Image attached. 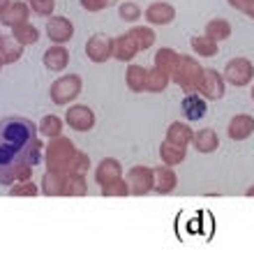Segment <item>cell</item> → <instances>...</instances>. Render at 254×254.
<instances>
[{
    "label": "cell",
    "mask_w": 254,
    "mask_h": 254,
    "mask_svg": "<svg viewBox=\"0 0 254 254\" xmlns=\"http://www.w3.org/2000/svg\"><path fill=\"white\" fill-rule=\"evenodd\" d=\"M42 146L37 125L19 116L0 121V185L16 181H30L35 164L42 160Z\"/></svg>",
    "instance_id": "6da1fadb"
},
{
    "label": "cell",
    "mask_w": 254,
    "mask_h": 254,
    "mask_svg": "<svg viewBox=\"0 0 254 254\" xmlns=\"http://www.w3.org/2000/svg\"><path fill=\"white\" fill-rule=\"evenodd\" d=\"M74 153H76V146L72 143V139H67L63 134L51 136L49 143L44 146V164H47L49 171L65 176L69 174V164H72Z\"/></svg>",
    "instance_id": "7a4b0ae2"
},
{
    "label": "cell",
    "mask_w": 254,
    "mask_h": 254,
    "mask_svg": "<svg viewBox=\"0 0 254 254\" xmlns=\"http://www.w3.org/2000/svg\"><path fill=\"white\" fill-rule=\"evenodd\" d=\"M201 76H203L201 63L196 61V58H192V56L181 54V61L176 65V72H174V76H171V81L181 88L183 93H196Z\"/></svg>",
    "instance_id": "3957f363"
},
{
    "label": "cell",
    "mask_w": 254,
    "mask_h": 254,
    "mask_svg": "<svg viewBox=\"0 0 254 254\" xmlns=\"http://www.w3.org/2000/svg\"><path fill=\"white\" fill-rule=\"evenodd\" d=\"M81 88H83V79L79 74H65V76H58V79L51 83L49 88V95H51V102L63 107V104H69L72 100H76L81 95Z\"/></svg>",
    "instance_id": "277c9868"
},
{
    "label": "cell",
    "mask_w": 254,
    "mask_h": 254,
    "mask_svg": "<svg viewBox=\"0 0 254 254\" xmlns=\"http://www.w3.org/2000/svg\"><path fill=\"white\" fill-rule=\"evenodd\" d=\"M196 93H199L203 100H222L224 93H227V81H224V76H222L217 69L208 67V69H203V76H201V81H199Z\"/></svg>",
    "instance_id": "5b68a950"
},
{
    "label": "cell",
    "mask_w": 254,
    "mask_h": 254,
    "mask_svg": "<svg viewBox=\"0 0 254 254\" xmlns=\"http://www.w3.org/2000/svg\"><path fill=\"white\" fill-rule=\"evenodd\" d=\"M224 81L231 83L236 88H243L252 83L254 79V65L248 61V58H234V61H229L227 67H224Z\"/></svg>",
    "instance_id": "8992f818"
},
{
    "label": "cell",
    "mask_w": 254,
    "mask_h": 254,
    "mask_svg": "<svg viewBox=\"0 0 254 254\" xmlns=\"http://www.w3.org/2000/svg\"><path fill=\"white\" fill-rule=\"evenodd\" d=\"M127 188L132 196H146L150 190H153V167H146V164H136L127 171L125 176Z\"/></svg>",
    "instance_id": "52a82bcc"
},
{
    "label": "cell",
    "mask_w": 254,
    "mask_h": 254,
    "mask_svg": "<svg viewBox=\"0 0 254 254\" xmlns=\"http://www.w3.org/2000/svg\"><path fill=\"white\" fill-rule=\"evenodd\" d=\"M65 123L74 132H90L95 123H97V118H95V111L88 104H74V107L67 109Z\"/></svg>",
    "instance_id": "ba28073f"
},
{
    "label": "cell",
    "mask_w": 254,
    "mask_h": 254,
    "mask_svg": "<svg viewBox=\"0 0 254 254\" xmlns=\"http://www.w3.org/2000/svg\"><path fill=\"white\" fill-rule=\"evenodd\" d=\"M86 56L93 63H97V65L107 63L111 58V37H107V35H102V33L90 35L86 42Z\"/></svg>",
    "instance_id": "9c48e42d"
},
{
    "label": "cell",
    "mask_w": 254,
    "mask_h": 254,
    "mask_svg": "<svg viewBox=\"0 0 254 254\" xmlns=\"http://www.w3.org/2000/svg\"><path fill=\"white\" fill-rule=\"evenodd\" d=\"M74 35V23L67 16H51L47 21V37L54 44H67Z\"/></svg>",
    "instance_id": "30bf717a"
},
{
    "label": "cell",
    "mask_w": 254,
    "mask_h": 254,
    "mask_svg": "<svg viewBox=\"0 0 254 254\" xmlns=\"http://www.w3.org/2000/svg\"><path fill=\"white\" fill-rule=\"evenodd\" d=\"M146 21L150 26H169L171 21L176 19V7L171 2H164V0H157V2H150L143 12Z\"/></svg>",
    "instance_id": "8fae6325"
},
{
    "label": "cell",
    "mask_w": 254,
    "mask_h": 254,
    "mask_svg": "<svg viewBox=\"0 0 254 254\" xmlns=\"http://www.w3.org/2000/svg\"><path fill=\"white\" fill-rule=\"evenodd\" d=\"M30 7H28L26 0H9L2 9H0V23L2 26H16L21 21H28L30 19Z\"/></svg>",
    "instance_id": "7c38bea8"
},
{
    "label": "cell",
    "mask_w": 254,
    "mask_h": 254,
    "mask_svg": "<svg viewBox=\"0 0 254 254\" xmlns=\"http://www.w3.org/2000/svg\"><path fill=\"white\" fill-rule=\"evenodd\" d=\"M178 188V176H176L174 167H153V190L157 194H171Z\"/></svg>",
    "instance_id": "4fadbf2b"
},
{
    "label": "cell",
    "mask_w": 254,
    "mask_h": 254,
    "mask_svg": "<svg viewBox=\"0 0 254 254\" xmlns=\"http://www.w3.org/2000/svg\"><path fill=\"white\" fill-rule=\"evenodd\" d=\"M254 132V118L250 114H238L234 116L231 121H229L227 125V134H229V139H234V141H245L250 139Z\"/></svg>",
    "instance_id": "5bb4252c"
},
{
    "label": "cell",
    "mask_w": 254,
    "mask_h": 254,
    "mask_svg": "<svg viewBox=\"0 0 254 254\" xmlns=\"http://www.w3.org/2000/svg\"><path fill=\"white\" fill-rule=\"evenodd\" d=\"M181 109H183V116L190 121H199L203 116L208 114V100H203L199 93H185L181 102Z\"/></svg>",
    "instance_id": "9a60e30c"
},
{
    "label": "cell",
    "mask_w": 254,
    "mask_h": 254,
    "mask_svg": "<svg viewBox=\"0 0 254 254\" xmlns=\"http://www.w3.org/2000/svg\"><path fill=\"white\" fill-rule=\"evenodd\" d=\"M136 54H139V49H136L134 40L127 33L111 40V58H116V61L132 63V58H136Z\"/></svg>",
    "instance_id": "2e32d148"
},
{
    "label": "cell",
    "mask_w": 254,
    "mask_h": 254,
    "mask_svg": "<svg viewBox=\"0 0 254 254\" xmlns=\"http://www.w3.org/2000/svg\"><path fill=\"white\" fill-rule=\"evenodd\" d=\"M42 63L51 72H63L69 65V51L65 49V44H51L42 56Z\"/></svg>",
    "instance_id": "e0dca14e"
},
{
    "label": "cell",
    "mask_w": 254,
    "mask_h": 254,
    "mask_svg": "<svg viewBox=\"0 0 254 254\" xmlns=\"http://www.w3.org/2000/svg\"><path fill=\"white\" fill-rule=\"evenodd\" d=\"M192 146H194V150H199V153L210 155V153H215V150L220 148V136H217V132H215V129H210V127L194 129Z\"/></svg>",
    "instance_id": "ac0fdd59"
},
{
    "label": "cell",
    "mask_w": 254,
    "mask_h": 254,
    "mask_svg": "<svg viewBox=\"0 0 254 254\" xmlns=\"http://www.w3.org/2000/svg\"><path fill=\"white\" fill-rule=\"evenodd\" d=\"M123 176V164L114 157H104V160L95 167V183L97 185H107V183L116 181V178H121Z\"/></svg>",
    "instance_id": "d6986e66"
},
{
    "label": "cell",
    "mask_w": 254,
    "mask_h": 254,
    "mask_svg": "<svg viewBox=\"0 0 254 254\" xmlns=\"http://www.w3.org/2000/svg\"><path fill=\"white\" fill-rule=\"evenodd\" d=\"M23 44L19 40H14L12 35H2L0 37V58H2V65H14L23 56Z\"/></svg>",
    "instance_id": "ffe728a7"
},
{
    "label": "cell",
    "mask_w": 254,
    "mask_h": 254,
    "mask_svg": "<svg viewBox=\"0 0 254 254\" xmlns=\"http://www.w3.org/2000/svg\"><path fill=\"white\" fill-rule=\"evenodd\" d=\"M160 157H162V164L167 167H176V164H183L185 157H188V148L185 146H178V143H171V141H162L160 146Z\"/></svg>",
    "instance_id": "44dd1931"
},
{
    "label": "cell",
    "mask_w": 254,
    "mask_h": 254,
    "mask_svg": "<svg viewBox=\"0 0 254 254\" xmlns=\"http://www.w3.org/2000/svg\"><path fill=\"white\" fill-rule=\"evenodd\" d=\"M192 134H194V129L190 127V123H185V121H174L171 125H169V129H167V141H171V143H178V146H185V148H188L190 143H192Z\"/></svg>",
    "instance_id": "7402d4cb"
},
{
    "label": "cell",
    "mask_w": 254,
    "mask_h": 254,
    "mask_svg": "<svg viewBox=\"0 0 254 254\" xmlns=\"http://www.w3.org/2000/svg\"><path fill=\"white\" fill-rule=\"evenodd\" d=\"M190 44H192L194 54L201 56V58H215V56L220 54V42L210 40L208 35H194L192 40H190Z\"/></svg>",
    "instance_id": "603a6c76"
},
{
    "label": "cell",
    "mask_w": 254,
    "mask_h": 254,
    "mask_svg": "<svg viewBox=\"0 0 254 254\" xmlns=\"http://www.w3.org/2000/svg\"><path fill=\"white\" fill-rule=\"evenodd\" d=\"M178 61H181V54L174 51V49H169V47L157 49V54H155V67L162 69L164 74H169V76H174Z\"/></svg>",
    "instance_id": "cb8c5ba5"
},
{
    "label": "cell",
    "mask_w": 254,
    "mask_h": 254,
    "mask_svg": "<svg viewBox=\"0 0 254 254\" xmlns=\"http://www.w3.org/2000/svg\"><path fill=\"white\" fill-rule=\"evenodd\" d=\"M86 194H88L86 174H65L63 196H86Z\"/></svg>",
    "instance_id": "d4e9b609"
},
{
    "label": "cell",
    "mask_w": 254,
    "mask_h": 254,
    "mask_svg": "<svg viewBox=\"0 0 254 254\" xmlns=\"http://www.w3.org/2000/svg\"><path fill=\"white\" fill-rule=\"evenodd\" d=\"M169 81H171V76L153 65L150 69H146V88H143V93H164Z\"/></svg>",
    "instance_id": "484cf974"
},
{
    "label": "cell",
    "mask_w": 254,
    "mask_h": 254,
    "mask_svg": "<svg viewBox=\"0 0 254 254\" xmlns=\"http://www.w3.org/2000/svg\"><path fill=\"white\" fill-rule=\"evenodd\" d=\"M63 183H65V176L63 174H56V171H44L42 176V185H40V192L44 196H63Z\"/></svg>",
    "instance_id": "4316f807"
},
{
    "label": "cell",
    "mask_w": 254,
    "mask_h": 254,
    "mask_svg": "<svg viewBox=\"0 0 254 254\" xmlns=\"http://www.w3.org/2000/svg\"><path fill=\"white\" fill-rule=\"evenodd\" d=\"M127 35L134 40V44H136L139 51L150 49L155 44V40H157V35H155V30L150 26H132L129 30H127Z\"/></svg>",
    "instance_id": "83f0119b"
},
{
    "label": "cell",
    "mask_w": 254,
    "mask_h": 254,
    "mask_svg": "<svg viewBox=\"0 0 254 254\" xmlns=\"http://www.w3.org/2000/svg\"><path fill=\"white\" fill-rule=\"evenodd\" d=\"M12 37L19 40L23 47H30V44H35V42L40 40V30H37L30 21H21V23L12 26Z\"/></svg>",
    "instance_id": "f1b7e54d"
},
{
    "label": "cell",
    "mask_w": 254,
    "mask_h": 254,
    "mask_svg": "<svg viewBox=\"0 0 254 254\" xmlns=\"http://www.w3.org/2000/svg\"><path fill=\"white\" fill-rule=\"evenodd\" d=\"M125 83L132 93H143V88H146V67L129 63L125 69Z\"/></svg>",
    "instance_id": "f546056e"
},
{
    "label": "cell",
    "mask_w": 254,
    "mask_h": 254,
    "mask_svg": "<svg viewBox=\"0 0 254 254\" xmlns=\"http://www.w3.org/2000/svg\"><path fill=\"white\" fill-rule=\"evenodd\" d=\"M206 35L210 37V40H215V42L229 40V37H231V23H229L227 19H213V21H208Z\"/></svg>",
    "instance_id": "4dcf8cb0"
},
{
    "label": "cell",
    "mask_w": 254,
    "mask_h": 254,
    "mask_svg": "<svg viewBox=\"0 0 254 254\" xmlns=\"http://www.w3.org/2000/svg\"><path fill=\"white\" fill-rule=\"evenodd\" d=\"M63 127H65V121H63V118H58V116H44L40 121V125H37V132H40L42 136L51 139V136L63 134Z\"/></svg>",
    "instance_id": "1f68e13d"
},
{
    "label": "cell",
    "mask_w": 254,
    "mask_h": 254,
    "mask_svg": "<svg viewBox=\"0 0 254 254\" xmlns=\"http://www.w3.org/2000/svg\"><path fill=\"white\" fill-rule=\"evenodd\" d=\"M40 194V185H35L33 181H16L9 188V196H37Z\"/></svg>",
    "instance_id": "d6a6232c"
},
{
    "label": "cell",
    "mask_w": 254,
    "mask_h": 254,
    "mask_svg": "<svg viewBox=\"0 0 254 254\" xmlns=\"http://www.w3.org/2000/svg\"><path fill=\"white\" fill-rule=\"evenodd\" d=\"M102 194L104 196H129V188H127V181L125 178H116V181L102 185Z\"/></svg>",
    "instance_id": "836d02e7"
},
{
    "label": "cell",
    "mask_w": 254,
    "mask_h": 254,
    "mask_svg": "<svg viewBox=\"0 0 254 254\" xmlns=\"http://www.w3.org/2000/svg\"><path fill=\"white\" fill-rule=\"evenodd\" d=\"M88 169H90V157L83 150L76 148V153L72 157V164H69V174H88Z\"/></svg>",
    "instance_id": "e575fe53"
},
{
    "label": "cell",
    "mask_w": 254,
    "mask_h": 254,
    "mask_svg": "<svg viewBox=\"0 0 254 254\" xmlns=\"http://www.w3.org/2000/svg\"><path fill=\"white\" fill-rule=\"evenodd\" d=\"M141 7L136 5V2H121V5H118V16H121L123 21H129V23H132V21H139L141 19Z\"/></svg>",
    "instance_id": "d590c367"
},
{
    "label": "cell",
    "mask_w": 254,
    "mask_h": 254,
    "mask_svg": "<svg viewBox=\"0 0 254 254\" xmlns=\"http://www.w3.org/2000/svg\"><path fill=\"white\" fill-rule=\"evenodd\" d=\"M30 12L37 14V16H51L56 9V2L54 0H26Z\"/></svg>",
    "instance_id": "8d00e7d4"
},
{
    "label": "cell",
    "mask_w": 254,
    "mask_h": 254,
    "mask_svg": "<svg viewBox=\"0 0 254 254\" xmlns=\"http://www.w3.org/2000/svg\"><path fill=\"white\" fill-rule=\"evenodd\" d=\"M79 2L86 12H102V9H107V7L116 5V2H121V0H79Z\"/></svg>",
    "instance_id": "74e56055"
},
{
    "label": "cell",
    "mask_w": 254,
    "mask_h": 254,
    "mask_svg": "<svg viewBox=\"0 0 254 254\" xmlns=\"http://www.w3.org/2000/svg\"><path fill=\"white\" fill-rule=\"evenodd\" d=\"M227 2L243 14H250L252 12V7H254V0H227Z\"/></svg>",
    "instance_id": "f35d334b"
},
{
    "label": "cell",
    "mask_w": 254,
    "mask_h": 254,
    "mask_svg": "<svg viewBox=\"0 0 254 254\" xmlns=\"http://www.w3.org/2000/svg\"><path fill=\"white\" fill-rule=\"evenodd\" d=\"M245 196H250V199H252V196H254V185H250V188L245 190Z\"/></svg>",
    "instance_id": "ab89813d"
},
{
    "label": "cell",
    "mask_w": 254,
    "mask_h": 254,
    "mask_svg": "<svg viewBox=\"0 0 254 254\" xmlns=\"http://www.w3.org/2000/svg\"><path fill=\"white\" fill-rule=\"evenodd\" d=\"M7 2H9V0H0V9H2V7H5Z\"/></svg>",
    "instance_id": "60d3db41"
},
{
    "label": "cell",
    "mask_w": 254,
    "mask_h": 254,
    "mask_svg": "<svg viewBox=\"0 0 254 254\" xmlns=\"http://www.w3.org/2000/svg\"><path fill=\"white\" fill-rule=\"evenodd\" d=\"M248 16H252V19H254V7H252V12H250V14H248Z\"/></svg>",
    "instance_id": "b9f144b4"
},
{
    "label": "cell",
    "mask_w": 254,
    "mask_h": 254,
    "mask_svg": "<svg viewBox=\"0 0 254 254\" xmlns=\"http://www.w3.org/2000/svg\"><path fill=\"white\" fill-rule=\"evenodd\" d=\"M0 69H2V58H0Z\"/></svg>",
    "instance_id": "7bdbcfd3"
},
{
    "label": "cell",
    "mask_w": 254,
    "mask_h": 254,
    "mask_svg": "<svg viewBox=\"0 0 254 254\" xmlns=\"http://www.w3.org/2000/svg\"><path fill=\"white\" fill-rule=\"evenodd\" d=\"M252 100H254V86H252Z\"/></svg>",
    "instance_id": "ee69618b"
},
{
    "label": "cell",
    "mask_w": 254,
    "mask_h": 254,
    "mask_svg": "<svg viewBox=\"0 0 254 254\" xmlns=\"http://www.w3.org/2000/svg\"><path fill=\"white\" fill-rule=\"evenodd\" d=\"M0 37H2V33H0Z\"/></svg>",
    "instance_id": "f6af8a7d"
}]
</instances>
